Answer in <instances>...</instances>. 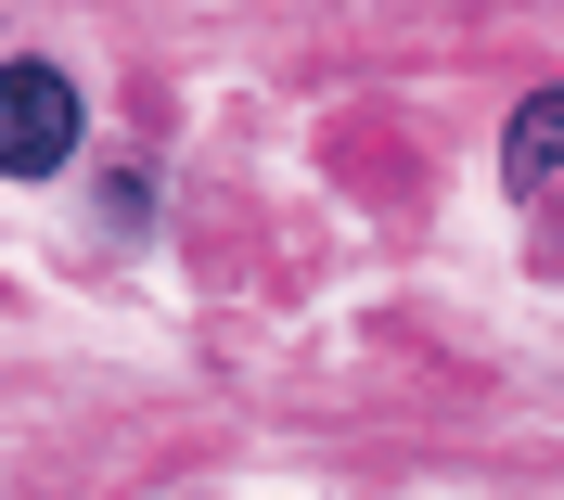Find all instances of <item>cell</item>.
<instances>
[{
	"instance_id": "cell-1",
	"label": "cell",
	"mask_w": 564,
	"mask_h": 500,
	"mask_svg": "<svg viewBox=\"0 0 564 500\" xmlns=\"http://www.w3.org/2000/svg\"><path fill=\"white\" fill-rule=\"evenodd\" d=\"M77 154V77L65 65H0V180H52Z\"/></svg>"
},
{
	"instance_id": "cell-2",
	"label": "cell",
	"mask_w": 564,
	"mask_h": 500,
	"mask_svg": "<svg viewBox=\"0 0 564 500\" xmlns=\"http://www.w3.org/2000/svg\"><path fill=\"white\" fill-rule=\"evenodd\" d=\"M500 167H513V193H539V180L564 167V90L513 104V129H500Z\"/></svg>"
}]
</instances>
